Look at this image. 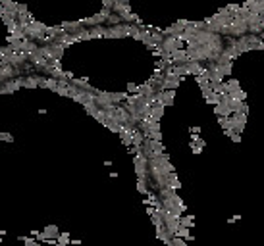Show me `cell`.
Listing matches in <instances>:
<instances>
[{
  "mask_svg": "<svg viewBox=\"0 0 264 246\" xmlns=\"http://www.w3.org/2000/svg\"><path fill=\"white\" fill-rule=\"evenodd\" d=\"M191 133H193V135H199V133H200V127H197V125L191 127Z\"/></svg>",
  "mask_w": 264,
  "mask_h": 246,
  "instance_id": "6",
  "label": "cell"
},
{
  "mask_svg": "<svg viewBox=\"0 0 264 246\" xmlns=\"http://www.w3.org/2000/svg\"><path fill=\"white\" fill-rule=\"evenodd\" d=\"M137 191H139L141 194H147V192H148V189H147V179L139 177V181H137Z\"/></svg>",
  "mask_w": 264,
  "mask_h": 246,
  "instance_id": "3",
  "label": "cell"
},
{
  "mask_svg": "<svg viewBox=\"0 0 264 246\" xmlns=\"http://www.w3.org/2000/svg\"><path fill=\"white\" fill-rule=\"evenodd\" d=\"M127 90H129V93L137 90V85H135V83H129V85H127Z\"/></svg>",
  "mask_w": 264,
  "mask_h": 246,
  "instance_id": "5",
  "label": "cell"
},
{
  "mask_svg": "<svg viewBox=\"0 0 264 246\" xmlns=\"http://www.w3.org/2000/svg\"><path fill=\"white\" fill-rule=\"evenodd\" d=\"M89 33H91V39H100L104 37V27H100V25H95L93 29H89Z\"/></svg>",
  "mask_w": 264,
  "mask_h": 246,
  "instance_id": "2",
  "label": "cell"
},
{
  "mask_svg": "<svg viewBox=\"0 0 264 246\" xmlns=\"http://www.w3.org/2000/svg\"><path fill=\"white\" fill-rule=\"evenodd\" d=\"M104 21H106V19L102 18L100 14H97V15H93V18H85V19H81V23L83 25H100V23H104Z\"/></svg>",
  "mask_w": 264,
  "mask_h": 246,
  "instance_id": "1",
  "label": "cell"
},
{
  "mask_svg": "<svg viewBox=\"0 0 264 246\" xmlns=\"http://www.w3.org/2000/svg\"><path fill=\"white\" fill-rule=\"evenodd\" d=\"M114 2H116V0H102V8H108V10H112Z\"/></svg>",
  "mask_w": 264,
  "mask_h": 246,
  "instance_id": "4",
  "label": "cell"
}]
</instances>
